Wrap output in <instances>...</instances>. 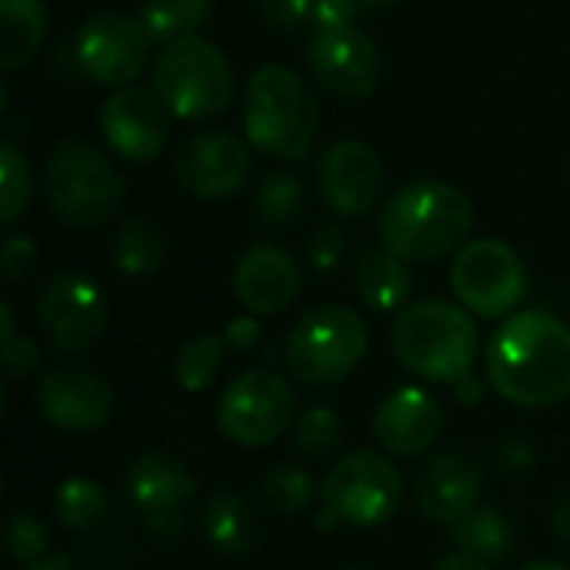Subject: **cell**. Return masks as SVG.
<instances>
[{
  "mask_svg": "<svg viewBox=\"0 0 570 570\" xmlns=\"http://www.w3.org/2000/svg\"><path fill=\"white\" fill-rule=\"evenodd\" d=\"M224 364V337L217 334H197L190 337L177 357H174V377L187 394H200L214 384L217 371Z\"/></svg>",
  "mask_w": 570,
  "mask_h": 570,
  "instance_id": "32",
  "label": "cell"
},
{
  "mask_svg": "<svg viewBox=\"0 0 570 570\" xmlns=\"http://www.w3.org/2000/svg\"><path fill=\"white\" fill-rule=\"evenodd\" d=\"M451 291L458 304L481 321L511 317L528 294V267L511 244L481 237L454 254Z\"/></svg>",
  "mask_w": 570,
  "mask_h": 570,
  "instance_id": "9",
  "label": "cell"
},
{
  "mask_svg": "<svg viewBox=\"0 0 570 570\" xmlns=\"http://www.w3.org/2000/svg\"><path fill=\"white\" fill-rule=\"evenodd\" d=\"M474 227L468 194L444 180H417L397 190L381 210V247L407 264H428L464 247Z\"/></svg>",
  "mask_w": 570,
  "mask_h": 570,
  "instance_id": "2",
  "label": "cell"
},
{
  "mask_svg": "<svg viewBox=\"0 0 570 570\" xmlns=\"http://www.w3.org/2000/svg\"><path fill=\"white\" fill-rule=\"evenodd\" d=\"M344 417L331 404H311L294 421V448L311 461H331L344 444Z\"/></svg>",
  "mask_w": 570,
  "mask_h": 570,
  "instance_id": "30",
  "label": "cell"
},
{
  "mask_svg": "<svg viewBox=\"0 0 570 570\" xmlns=\"http://www.w3.org/2000/svg\"><path fill=\"white\" fill-rule=\"evenodd\" d=\"M37 321L60 354H83L104 337L110 311L94 277L60 271L37 291Z\"/></svg>",
  "mask_w": 570,
  "mask_h": 570,
  "instance_id": "12",
  "label": "cell"
},
{
  "mask_svg": "<svg viewBox=\"0 0 570 570\" xmlns=\"http://www.w3.org/2000/svg\"><path fill=\"white\" fill-rule=\"evenodd\" d=\"M154 90L180 120H207L230 107L234 70L224 50L204 37L170 43L154 63Z\"/></svg>",
  "mask_w": 570,
  "mask_h": 570,
  "instance_id": "7",
  "label": "cell"
},
{
  "mask_svg": "<svg viewBox=\"0 0 570 570\" xmlns=\"http://www.w3.org/2000/svg\"><path fill=\"white\" fill-rule=\"evenodd\" d=\"M307 60L317 83L344 100H364L381 83V50L361 27L317 30Z\"/></svg>",
  "mask_w": 570,
  "mask_h": 570,
  "instance_id": "15",
  "label": "cell"
},
{
  "mask_svg": "<svg viewBox=\"0 0 570 570\" xmlns=\"http://www.w3.org/2000/svg\"><path fill=\"white\" fill-rule=\"evenodd\" d=\"M43 197L60 224L97 230L120 210L124 180L97 147L60 140L43 164Z\"/></svg>",
  "mask_w": 570,
  "mask_h": 570,
  "instance_id": "5",
  "label": "cell"
},
{
  "mask_svg": "<svg viewBox=\"0 0 570 570\" xmlns=\"http://www.w3.org/2000/svg\"><path fill=\"white\" fill-rule=\"evenodd\" d=\"M304 207V190L301 180L287 170H274L257 184L254 194V214L267 230H287L291 224H297Z\"/></svg>",
  "mask_w": 570,
  "mask_h": 570,
  "instance_id": "29",
  "label": "cell"
},
{
  "mask_svg": "<svg viewBox=\"0 0 570 570\" xmlns=\"http://www.w3.org/2000/svg\"><path fill=\"white\" fill-rule=\"evenodd\" d=\"M37 411L63 434H90L110 421L114 387L97 367L63 361L43 371L37 384Z\"/></svg>",
  "mask_w": 570,
  "mask_h": 570,
  "instance_id": "14",
  "label": "cell"
},
{
  "mask_svg": "<svg viewBox=\"0 0 570 570\" xmlns=\"http://www.w3.org/2000/svg\"><path fill=\"white\" fill-rule=\"evenodd\" d=\"M484 394H488V387H484V381L478 374H468V377H461L454 384V397H458L461 407H478L484 401Z\"/></svg>",
  "mask_w": 570,
  "mask_h": 570,
  "instance_id": "42",
  "label": "cell"
},
{
  "mask_svg": "<svg viewBox=\"0 0 570 570\" xmlns=\"http://www.w3.org/2000/svg\"><path fill=\"white\" fill-rule=\"evenodd\" d=\"M551 528H554V534L570 544V491H564L561 498H558V504H554V511H551Z\"/></svg>",
  "mask_w": 570,
  "mask_h": 570,
  "instance_id": "43",
  "label": "cell"
},
{
  "mask_svg": "<svg viewBox=\"0 0 570 570\" xmlns=\"http://www.w3.org/2000/svg\"><path fill=\"white\" fill-rule=\"evenodd\" d=\"M294 387L271 367L237 374L217 401V428L230 444L267 448L294 428Z\"/></svg>",
  "mask_w": 570,
  "mask_h": 570,
  "instance_id": "10",
  "label": "cell"
},
{
  "mask_svg": "<svg viewBox=\"0 0 570 570\" xmlns=\"http://www.w3.org/2000/svg\"><path fill=\"white\" fill-rule=\"evenodd\" d=\"M414 291V271L407 261L384 247H367L357 261V294L374 311H397Z\"/></svg>",
  "mask_w": 570,
  "mask_h": 570,
  "instance_id": "24",
  "label": "cell"
},
{
  "mask_svg": "<svg viewBox=\"0 0 570 570\" xmlns=\"http://www.w3.org/2000/svg\"><path fill=\"white\" fill-rule=\"evenodd\" d=\"M361 13H364L361 0H314V23H317V30L357 27Z\"/></svg>",
  "mask_w": 570,
  "mask_h": 570,
  "instance_id": "40",
  "label": "cell"
},
{
  "mask_svg": "<svg viewBox=\"0 0 570 570\" xmlns=\"http://www.w3.org/2000/svg\"><path fill=\"white\" fill-rule=\"evenodd\" d=\"M200 528H204L207 544L227 558L250 554L261 544V514L254 501L227 488L204 501Z\"/></svg>",
  "mask_w": 570,
  "mask_h": 570,
  "instance_id": "22",
  "label": "cell"
},
{
  "mask_svg": "<svg viewBox=\"0 0 570 570\" xmlns=\"http://www.w3.org/2000/svg\"><path fill=\"white\" fill-rule=\"evenodd\" d=\"M30 204V167L20 147L7 137L0 144V220L13 224Z\"/></svg>",
  "mask_w": 570,
  "mask_h": 570,
  "instance_id": "33",
  "label": "cell"
},
{
  "mask_svg": "<svg viewBox=\"0 0 570 570\" xmlns=\"http://www.w3.org/2000/svg\"><path fill=\"white\" fill-rule=\"evenodd\" d=\"M344 257H347V237H344V230L334 227V224H321L311 234V240H307V261H311V267L317 274H334V271H341Z\"/></svg>",
  "mask_w": 570,
  "mask_h": 570,
  "instance_id": "35",
  "label": "cell"
},
{
  "mask_svg": "<svg viewBox=\"0 0 570 570\" xmlns=\"http://www.w3.org/2000/svg\"><path fill=\"white\" fill-rule=\"evenodd\" d=\"M17 334V324H13V307L3 301L0 304V337H13Z\"/></svg>",
  "mask_w": 570,
  "mask_h": 570,
  "instance_id": "46",
  "label": "cell"
},
{
  "mask_svg": "<svg viewBox=\"0 0 570 570\" xmlns=\"http://www.w3.org/2000/svg\"><path fill=\"white\" fill-rule=\"evenodd\" d=\"M444 424L448 414L441 401L417 384L391 391L374 411V438L394 458L428 454L441 441Z\"/></svg>",
  "mask_w": 570,
  "mask_h": 570,
  "instance_id": "19",
  "label": "cell"
},
{
  "mask_svg": "<svg viewBox=\"0 0 570 570\" xmlns=\"http://www.w3.org/2000/svg\"><path fill=\"white\" fill-rule=\"evenodd\" d=\"M321 501L337 524L381 528L404 501V478L391 458L377 451H351L327 471Z\"/></svg>",
  "mask_w": 570,
  "mask_h": 570,
  "instance_id": "8",
  "label": "cell"
},
{
  "mask_svg": "<svg viewBox=\"0 0 570 570\" xmlns=\"http://www.w3.org/2000/svg\"><path fill=\"white\" fill-rule=\"evenodd\" d=\"M494 464H498V471H504V474H524V471L538 468V448H534L528 438H521V434L501 438V441L494 444Z\"/></svg>",
  "mask_w": 570,
  "mask_h": 570,
  "instance_id": "38",
  "label": "cell"
},
{
  "mask_svg": "<svg viewBox=\"0 0 570 570\" xmlns=\"http://www.w3.org/2000/svg\"><path fill=\"white\" fill-rule=\"evenodd\" d=\"M364 3V10H391V7H397L401 0H361Z\"/></svg>",
  "mask_w": 570,
  "mask_h": 570,
  "instance_id": "47",
  "label": "cell"
},
{
  "mask_svg": "<svg viewBox=\"0 0 570 570\" xmlns=\"http://www.w3.org/2000/svg\"><path fill=\"white\" fill-rule=\"evenodd\" d=\"M264 331H261V321L257 314H247V317H234L224 331V344L230 351H240V354H250L257 344H261Z\"/></svg>",
  "mask_w": 570,
  "mask_h": 570,
  "instance_id": "41",
  "label": "cell"
},
{
  "mask_svg": "<svg viewBox=\"0 0 570 570\" xmlns=\"http://www.w3.org/2000/svg\"><path fill=\"white\" fill-rule=\"evenodd\" d=\"M3 367L10 377H27L40 367V347L27 337V334H13L3 337Z\"/></svg>",
  "mask_w": 570,
  "mask_h": 570,
  "instance_id": "39",
  "label": "cell"
},
{
  "mask_svg": "<svg viewBox=\"0 0 570 570\" xmlns=\"http://www.w3.org/2000/svg\"><path fill=\"white\" fill-rule=\"evenodd\" d=\"M387 174L374 147L364 140H337L324 150L317 187L324 204L341 217H364L377 207Z\"/></svg>",
  "mask_w": 570,
  "mask_h": 570,
  "instance_id": "18",
  "label": "cell"
},
{
  "mask_svg": "<svg viewBox=\"0 0 570 570\" xmlns=\"http://www.w3.org/2000/svg\"><path fill=\"white\" fill-rule=\"evenodd\" d=\"M53 514L67 531H90L107 514V494L90 478H67L53 494Z\"/></svg>",
  "mask_w": 570,
  "mask_h": 570,
  "instance_id": "31",
  "label": "cell"
},
{
  "mask_svg": "<svg viewBox=\"0 0 570 570\" xmlns=\"http://www.w3.org/2000/svg\"><path fill=\"white\" fill-rule=\"evenodd\" d=\"M521 570H570L568 564H558V561H538V564H528Z\"/></svg>",
  "mask_w": 570,
  "mask_h": 570,
  "instance_id": "48",
  "label": "cell"
},
{
  "mask_svg": "<svg viewBox=\"0 0 570 570\" xmlns=\"http://www.w3.org/2000/svg\"><path fill=\"white\" fill-rule=\"evenodd\" d=\"M488 384L518 407H554L570 397V327L548 311L511 314L484 351Z\"/></svg>",
  "mask_w": 570,
  "mask_h": 570,
  "instance_id": "1",
  "label": "cell"
},
{
  "mask_svg": "<svg viewBox=\"0 0 570 570\" xmlns=\"http://www.w3.org/2000/svg\"><path fill=\"white\" fill-rule=\"evenodd\" d=\"M434 570H491V564H484L481 558H471V554H464V551H454V554H448V558H441Z\"/></svg>",
  "mask_w": 570,
  "mask_h": 570,
  "instance_id": "44",
  "label": "cell"
},
{
  "mask_svg": "<svg viewBox=\"0 0 570 570\" xmlns=\"http://www.w3.org/2000/svg\"><path fill=\"white\" fill-rule=\"evenodd\" d=\"M234 294L257 317L284 314L301 294V267L284 247L257 244L234 267Z\"/></svg>",
  "mask_w": 570,
  "mask_h": 570,
  "instance_id": "21",
  "label": "cell"
},
{
  "mask_svg": "<svg viewBox=\"0 0 570 570\" xmlns=\"http://www.w3.org/2000/svg\"><path fill=\"white\" fill-rule=\"evenodd\" d=\"M150 33L140 17L100 10L90 13L77 33V67L104 87H134L150 60Z\"/></svg>",
  "mask_w": 570,
  "mask_h": 570,
  "instance_id": "13",
  "label": "cell"
},
{
  "mask_svg": "<svg viewBox=\"0 0 570 570\" xmlns=\"http://www.w3.org/2000/svg\"><path fill=\"white\" fill-rule=\"evenodd\" d=\"M481 488H484V471L478 458L461 448L444 451L417 474V488H414L417 511L431 524L454 528L461 518H468L478 508Z\"/></svg>",
  "mask_w": 570,
  "mask_h": 570,
  "instance_id": "20",
  "label": "cell"
},
{
  "mask_svg": "<svg viewBox=\"0 0 570 570\" xmlns=\"http://www.w3.org/2000/svg\"><path fill=\"white\" fill-rule=\"evenodd\" d=\"M257 13L277 33H297L314 20V0H257Z\"/></svg>",
  "mask_w": 570,
  "mask_h": 570,
  "instance_id": "36",
  "label": "cell"
},
{
  "mask_svg": "<svg viewBox=\"0 0 570 570\" xmlns=\"http://www.w3.org/2000/svg\"><path fill=\"white\" fill-rule=\"evenodd\" d=\"M367 321L341 304H324L297 317L287 334L284 361L297 384L334 387L347 381L367 354Z\"/></svg>",
  "mask_w": 570,
  "mask_h": 570,
  "instance_id": "6",
  "label": "cell"
},
{
  "mask_svg": "<svg viewBox=\"0 0 570 570\" xmlns=\"http://www.w3.org/2000/svg\"><path fill=\"white\" fill-rule=\"evenodd\" d=\"M317 494V481L297 464H277L261 478V504L274 518H297L311 511Z\"/></svg>",
  "mask_w": 570,
  "mask_h": 570,
  "instance_id": "28",
  "label": "cell"
},
{
  "mask_svg": "<svg viewBox=\"0 0 570 570\" xmlns=\"http://www.w3.org/2000/svg\"><path fill=\"white\" fill-rule=\"evenodd\" d=\"M0 37L3 70H20L23 63H30L47 37L43 0H0Z\"/></svg>",
  "mask_w": 570,
  "mask_h": 570,
  "instance_id": "25",
  "label": "cell"
},
{
  "mask_svg": "<svg viewBox=\"0 0 570 570\" xmlns=\"http://www.w3.org/2000/svg\"><path fill=\"white\" fill-rule=\"evenodd\" d=\"M23 570H77L63 554H53V558H43V561H37V564H30V568Z\"/></svg>",
  "mask_w": 570,
  "mask_h": 570,
  "instance_id": "45",
  "label": "cell"
},
{
  "mask_svg": "<svg viewBox=\"0 0 570 570\" xmlns=\"http://www.w3.org/2000/svg\"><path fill=\"white\" fill-rule=\"evenodd\" d=\"M124 491L144 531L154 541L174 544L187 531V504L197 491L187 464L170 451H144L130 461Z\"/></svg>",
  "mask_w": 570,
  "mask_h": 570,
  "instance_id": "11",
  "label": "cell"
},
{
  "mask_svg": "<svg viewBox=\"0 0 570 570\" xmlns=\"http://www.w3.org/2000/svg\"><path fill=\"white\" fill-rule=\"evenodd\" d=\"M451 541L458 551L481 558L484 564H504L518 551V528L514 521L494 508V504H478L468 518H461L451 528Z\"/></svg>",
  "mask_w": 570,
  "mask_h": 570,
  "instance_id": "23",
  "label": "cell"
},
{
  "mask_svg": "<svg viewBox=\"0 0 570 570\" xmlns=\"http://www.w3.org/2000/svg\"><path fill=\"white\" fill-rule=\"evenodd\" d=\"M214 13V0H144L140 23L154 43H177L184 37H197Z\"/></svg>",
  "mask_w": 570,
  "mask_h": 570,
  "instance_id": "27",
  "label": "cell"
},
{
  "mask_svg": "<svg viewBox=\"0 0 570 570\" xmlns=\"http://www.w3.org/2000/svg\"><path fill=\"white\" fill-rule=\"evenodd\" d=\"M0 267L7 281H23L37 267V244L27 234H10L0 247Z\"/></svg>",
  "mask_w": 570,
  "mask_h": 570,
  "instance_id": "37",
  "label": "cell"
},
{
  "mask_svg": "<svg viewBox=\"0 0 570 570\" xmlns=\"http://www.w3.org/2000/svg\"><path fill=\"white\" fill-rule=\"evenodd\" d=\"M167 261V237L154 220L134 217L114 234V264L127 277H154Z\"/></svg>",
  "mask_w": 570,
  "mask_h": 570,
  "instance_id": "26",
  "label": "cell"
},
{
  "mask_svg": "<svg viewBox=\"0 0 570 570\" xmlns=\"http://www.w3.org/2000/svg\"><path fill=\"white\" fill-rule=\"evenodd\" d=\"M394 354L404 371L431 384H458L474 374L478 327L474 317L451 301H414L394 321Z\"/></svg>",
  "mask_w": 570,
  "mask_h": 570,
  "instance_id": "4",
  "label": "cell"
},
{
  "mask_svg": "<svg viewBox=\"0 0 570 570\" xmlns=\"http://www.w3.org/2000/svg\"><path fill=\"white\" fill-rule=\"evenodd\" d=\"M170 107L150 87H120L100 110V134L124 160H150L164 150L170 134Z\"/></svg>",
  "mask_w": 570,
  "mask_h": 570,
  "instance_id": "16",
  "label": "cell"
},
{
  "mask_svg": "<svg viewBox=\"0 0 570 570\" xmlns=\"http://www.w3.org/2000/svg\"><path fill=\"white\" fill-rule=\"evenodd\" d=\"M347 570H364V568H347Z\"/></svg>",
  "mask_w": 570,
  "mask_h": 570,
  "instance_id": "49",
  "label": "cell"
},
{
  "mask_svg": "<svg viewBox=\"0 0 570 570\" xmlns=\"http://www.w3.org/2000/svg\"><path fill=\"white\" fill-rule=\"evenodd\" d=\"M321 127V107L314 90L281 63L257 67L244 87V134L247 140L277 160H304Z\"/></svg>",
  "mask_w": 570,
  "mask_h": 570,
  "instance_id": "3",
  "label": "cell"
},
{
  "mask_svg": "<svg viewBox=\"0 0 570 570\" xmlns=\"http://www.w3.org/2000/svg\"><path fill=\"white\" fill-rule=\"evenodd\" d=\"M174 174L184 190L204 200L234 197L250 177V154L230 130H200L180 147Z\"/></svg>",
  "mask_w": 570,
  "mask_h": 570,
  "instance_id": "17",
  "label": "cell"
},
{
  "mask_svg": "<svg viewBox=\"0 0 570 570\" xmlns=\"http://www.w3.org/2000/svg\"><path fill=\"white\" fill-rule=\"evenodd\" d=\"M3 541H7V554L13 561H20L23 568L37 564L47 558V548H50V531L47 524L30 514V511H13L3 524Z\"/></svg>",
  "mask_w": 570,
  "mask_h": 570,
  "instance_id": "34",
  "label": "cell"
}]
</instances>
